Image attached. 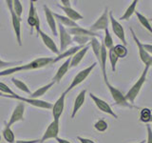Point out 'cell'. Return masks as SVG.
Here are the masks:
<instances>
[{
	"label": "cell",
	"instance_id": "5b68a950",
	"mask_svg": "<svg viewBox=\"0 0 152 143\" xmlns=\"http://www.w3.org/2000/svg\"><path fill=\"white\" fill-rule=\"evenodd\" d=\"M8 9L10 11V14H11L12 18V24L14 33H15V37L19 46H22V35H21V18H19L15 13H14L12 10V0H8L6 1Z\"/></svg>",
	"mask_w": 152,
	"mask_h": 143
},
{
	"label": "cell",
	"instance_id": "3957f363",
	"mask_svg": "<svg viewBox=\"0 0 152 143\" xmlns=\"http://www.w3.org/2000/svg\"><path fill=\"white\" fill-rule=\"evenodd\" d=\"M3 97H8V98H13V99H16L19 100L20 102L23 103H28L31 105L33 107H36V108H40V109H46V110H50L52 108V104L45 101V100H41V99H33V98H30V97H23L18 95L17 94H14V95H10V94H3L2 95Z\"/></svg>",
	"mask_w": 152,
	"mask_h": 143
},
{
	"label": "cell",
	"instance_id": "60d3db41",
	"mask_svg": "<svg viewBox=\"0 0 152 143\" xmlns=\"http://www.w3.org/2000/svg\"><path fill=\"white\" fill-rule=\"evenodd\" d=\"M77 139L81 143H95L92 139H89V138H85V137H81V136H77Z\"/></svg>",
	"mask_w": 152,
	"mask_h": 143
},
{
	"label": "cell",
	"instance_id": "7c38bea8",
	"mask_svg": "<svg viewBox=\"0 0 152 143\" xmlns=\"http://www.w3.org/2000/svg\"><path fill=\"white\" fill-rule=\"evenodd\" d=\"M58 27H59V36H60L59 52L61 54V52H64L66 50H68V47L72 44V37H71V35L66 32V29L63 25L58 24Z\"/></svg>",
	"mask_w": 152,
	"mask_h": 143
},
{
	"label": "cell",
	"instance_id": "83f0119b",
	"mask_svg": "<svg viewBox=\"0 0 152 143\" xmlns=\"http://www.w3.org/2000/svg\"><path fill=\"white\" fill-rule=\"evenodd\" d=\"M135 14L137 16V19L142 24V26L144 27L145 29H146V30L152 35V26H151V24H150L148 19H147L145 15H142V13H140L139 12H135Z\"/></svg>",
	"mask_w": 152,
	"mask_h": 143
},
{
	"label": "cell",
	"instance_id": "816d5d0a",
	"mask_svg": "<svg viewBox=\"0 0 152 143\" xmlns=\"http://www.w3.org/2000/svg\"><path fill=\"white\" fill-rule=\"evenodd\" d=\"M151 112H152V110H151Z\"/></svg>",
	"mask_w": 152,
	"mask_h": 143
},
{
	"label": "cell",
	"instance_id": "ffe728a7",
	"mask_svg": "<svg viewBox=\"0 0 152 143\" xmlns=\"http://www.w3.org/2000/svg\"><path fill=\"white\" fill-rule=\"evenodd\" d=\"M89 49V45H86L83 49H81L78 51L75 55H73L70 57V64H69V69L70 68H74V67H77L79 63L83 60L85 57L86 54L88 52V50Z\"/></svg>",
	"mask_w": 152,
	"mask_h": 143
},
{
	"label": "cell",
	"instance_id": "9c48e42d",
	"mask_svg": "<svg viewBox=\"0 0 152 143\" xmlns=\"http://www.w3.org/2000/svg\"><path fill=\"white\" fill-rule=\"evenodd\" d=\"M59 131H60L59 120H53L46 129L44 135L41 137V139H39V143H44L45 141L51 139V138H54L55 139L58 136Z\"/></svg>",
	"mask_w": 152,
	"mask_h": 143
},
{
	"label": "cell",
	"instance_id": "f1b7e54d",
	"mask_svg": "<svg viewBox=\"0 0 152 143\" xmlns=\"http://www.w3.org/2000/svg\"><path fill=\"white\" fill-rule=\"evenodd\" d=\"M12 82L14 85H15V87H16V88H18L20 91H22V92L28 94V95H30V94H31V90L28 89V87L27 86V84H26L25 82H23L22 80L17 79V78H15V77H12Z\"/></svg>",
	"mask_w": 152,
	"mask_h": 143
},
{
	"label": "cell",
	"instance_id": "836d02e7",
	"mask_svg": "<svg viewBox=\"0 0 152 143\" xmlns=\"http://www.w3.org/2000/svg\"><path fill=\"white\" fill-rule=\"evenodd\" d=\"M103 43H104V47L107 48V50L111 49L113 47V39H112L110 32L108 31V29H106V30H104V38L103 40Z\"/></svg>",
	"mask_w": 152,
	"mask_h": 143
},
{
	"label": "cell",
	"instance_id": "4dcf8cb0",
	"mask_svg": "<svg viewBox=\"0 0 152 143\" xmlns=\"http://www.w3.org/2000/svg\"><path fill=\"white\" fill-rule=\"evenodd\" d=\"M2 133H3L4 139L6 140L8 143H14L15 142V136H14V133L10 127L5 126V129L3 130Z\"/></svg>",
	"mask_w": 152,
	"mask_h": 143
},
{
	"label": "cell",
	"instance_id": "30bf717a",
	"mask_svg": "<svg viewBox=\"0 0 152 143\" xmlns=\"http://www.w3.org/2000/svg\"><path fill=\"white\" fill-rule=\"evenodd\" d=\"M108 22H109L108 10L107 8H106L104 12L102 13V15L90 26L88 30L92 32H96L97 31H104L106 29H108Z\"/></svg>",
	"mask_w": 152,
	"mask_h": 143
},
{
	"label": "cell",
	"instance_id": "4316f807",
	"mask_svg": "<svg viewBox=\"0 0 152 143\" xmlns=\"http://www.w3.org/2000/svg\"><path fill=\"white\" fill-rule=\"evenodd\" d=\"M90 46L94 52V55L96 56L98 61H100V55H101V42H99L97 37H91L90 38Z\"/></svg>",
	"mask_w": 152,
	"mask_h": 143
},
{
	"label": "cell",
	"instance_id": "8d00e7d4",
	"mask_svg": "<svg viewBox=\"0 0 152 143\" xmlns=\"http://www.w3.org/2000/svg\"><path fill=\"white\" fill-rule=\"evenodd\" d=\"M90 38L91 37H88V36H80V35H76L73 36L72 38V41L76 42L78 44V46H85L88 41H90Z\"/></svg>",
	"mask_w": 152,
	"mask_h": 143
},
{
	"label": "cell",
	"instance_id": "e0dca14e",
	"mask_svg": "<svg viewBox=\"0 0 152 143\" xmlns=\"http://www.w3.org/2000/svg\"><path fill=\"white\" fill-rule=\"evenodd\" d=\"M69 64H70V57L66 58V61H64V63L59 67L58 70H57L55 75L53 76V78H52V82L54 84L61 82L62 78L64 77L66 74L68 73V71L69 70Z\"/></svg>",
	"mask_w": 152,
	"mask_h": 143
},
{
	"label": "cell",
	"instance_id": "cb8c5ba5",
	"mask_svg": "<svg viewBox=\"0 0 152 143\" xmlns=\"http://www.w3.org/2000/svg\"><path fill=\"white\" fill-rule=\"evenodd\" d=\"M59 7L63 10V12L66 13V16L68 18H69L70 20L76 22L77 20H81V19H83L82 14L79 13L77 11H75L74 9H72V8H64V7H62L61 5Z\"/></svg>",
	"mask_w": 152,
	"mask_h": 143
},
{
	"label": "cell",
	"instance_id": "9a60e30c",
	"mask_svg": "<svg viewBox=\"0 0 152 143\" xmlns=\"http://www.w3.org/2000/svg\"><path fill=\"white\" fill-rule=\"evenodd\" d=\"M65 99H66V94L63 93L58 99L54 102V104H52V116H53V120H59L60 116H62L65 108Z\"/></svg>",
	"mask_w": 152,
	"mask_h": 143
},
{
	"label": "cell",
	"instance_id": "ee69618b",
	"mask_svg": "<svg viewBox=\"0 0 152 143\" xmlns=\"http://www.w3.org/2000/svg\"><path fill=\"white\" fill-rule=\"evenodd\" d=\"M61 3L62 7L64 8H71V4H70V1H69V0H61Z\"/></svg>",
	"mask_w": 152,
	"mask_h": 143
},
{
	"label": "cell",
	"instance_id": "d6a6232c",
	"mask_svg": "<svg viewBox=\"0 0 152 143\" xmlns=\"http://www.w3.org/2000/svg\"><path fill=\"white\" fill-rule=\"evenodd\" d=\"M113 51L115 52V55L118 56V58H124L127 55V49L126 48V46L124 45H116V46H113Z\"/></svg>",
	"mask_w": 152,
	"mask_h": 143
},
{
	"label": "cell",
	"instance_id": "4fadbf2b",
	"mask_svg": "<svg viewBox=\"0 0 152 143\" xmlns=\"http://www.w3.org/2000/svg\"><path fill=\"white\" fill-rule=\"evenodd\" d=\"M89 97L90 98H91L93 100V102L95 103V105H96V107L100 110L101 112L104 113V114H109V116H113L114 118H118V116L117 114L114 113V111L111 109V107L109 106V104L107 103L104 100L101 99V98H99L98 97H96L95 94H93L92 93H90L89 94Z\"/></svg>",
	"mask_w": 152,
	"mask_h": 143
},
{
	"label": "cell",
	"instance_id": "e575fe53",
	"mask_svg": "<svg viewBox=\"0 0 152 143\" xmlns=\"http://www.w3.org/2000/svg\"><path fill=\"white\" fill-rule=\"evenodd\" d=\"M12 10L14 13H15L19 18H21L22 13H23V6H22V3L19 1V0H13L12 1Z\"/></svg>",
	"mask_w": 152,
	"mask_h": 143
},
{
	"label": "cell",
	"instance_id": "44dd1931",
	"mask_svg": "<svg viewBox=\"0 0 152 143\" xmlns=\"http://www.w3.org/2000/svg\"><path fill=\"white\" fill-rule=\"evenodd\" d=\"M86 94H87V90H82L78 94L77 97H76L75 101L73 103V109H72V113H71V118L75 117L76 114L78 113V111L81 109V107L84 105L85 99H86Z\"/></svg>",
	"mask_w": 152,
	"mask_h": 143
},
{
	"label": "cell",
	"instance_id": "ba28073f",
	"mask_svg": "<svg viewBox=\"0 0 152 143\" xmlns=\"http://www.w3.org/2000/svg\"><path fill=\"white\" fill-rule=\"evenodd\" d=\"M27 21H28V24L31 28H35L36 35H39V32H41L40 19H39V16H38V14H37L36 8L34 7V2L33 1L30 2V9H28V14Z\"/></svg>",
	"mask_w": 152,
	"mask_h": 143
},
{
	"label": "cell",
	"instance_id": "f35d334b",
	"mask_svg": "<svg viewBox=\"0 0 152 143\" xmlns=\"http://www.w3.org/2000/svg\"><path fill=\"white\" fill-rule=\"evenodd\" d=\"M17 64H20V62H8V61H3L0 59V70L1 69H9L12 67L17 66Z\"/></svg>",
	"mask_w": 152,
	"mask_h": 143
},
{
	"label": "cell",
	"instance_id": "8992f818",
	"mask_svg": "<svg viewBox=\"0 0 152 143\" xmlns=\"http://www.w3.org/2000/svg\"><path fill=\"white\" fill-rule=\"evenodd\" d=\"M96 65H97V64L94 62L93 64H91L90 66H88V68H86V69H84V70H82V71H80L79 73L74 76V78H73L72 81H71V83L69 84V88L66 89L64 93L66 94L68 93H69L72 89H74V88L76 87V86H78L79 84H81L82 82H84V81L86 80V78H87L88 76L90 74V73H91L92 70L95 68V66H96Z\"/></svg>",
	"mask_w": 152,
	"mask_h": 143
},
{
	"label": "cell",
	"instance_id": "c3c4849f",
	"mask_svg": "<svg viewBox=\"0 0 152 143\" xmlns=\"http://www.w3.org/2000/svg\"><path fill=\"white\" fill-rule=\"evenodd\" d=\"M150 122H152V116H151V118H150Z\"/></svg>",
	"mask_w": 152,
	"mask_h": 143
},
{
	"label": "cell",
	"instance_id": "b9f144b4",
	"mask_svg": "<svg viewBox=\"0 0 152 143\" xmlns=\"http://www.w3.org/2000/svg\"><path fill=\"white\" fill-rule=\"evenodd\" d=\"M14 143H39V139H31V140H15Z\"/></svg>",
	"mask_w": 152,
	"mask_h": 143
},
{
	"label": "cell",
	"instance_id": "7bdbcfd3",
	"mask_svg": "<svg viewBox=\"0 0 152 143\" xmlns=\"http://www.w3.org/2000/svg\"><path fill=\"white\" fill-rule=\"evenodd\" d=\"M142 48L148 52L149 55H152V45L150 44H142Z\"/></svg>",
	"mask_w": 152,
	"mask_h": 143
},
{
	"label": "cell",
	"instance_id": "bcb514c9",
	"mask_svg": "<svg viewBox=\"0 0 152 143\" xmlns=\"http://www.w3.org/2000/svg\"><path fill=\"white\" fill-rule=\"evenodd\" d=\"M145 140H142V141H140V142H138V143H145Z\"/></svg>",
	"mask_w": 152,
	"mask_h": 143
},
{
	"label": "cell",
	"instance_id": "52a82bcc",
	"mask_svg": "<svg viewBox=\"0 0 152 143\" xmlns=\"http://www.w3.org/2000/svg\"><path fill=\"white\" fill-rule=\"evenodd\" d=\"M130 32L132 35V37L133 39H134L136 45H137V48H138V51H139V56H140V59L142 60V62L144 63L145 66H148V67H151L152 66V55H149L148 52H147L144 48H142V43L138 39V37L136 35L135 32L133 31V29L130 28Z\"/></svg>",
	"mask_w": 152,
	"mask_h": 143
},
{
	"label": "cell",
	"instance_id": "d590c367",
	"mask_svg": "<svg viewBox=\"0 0 152 143\" xmlns=\"http://www.w3.org/2000/svg\"><path fill=\"white\" fill-rule=\"evenodd\" d=\"M94 128L96 129V130L98 132H106L107 130V128H108V124L107 122L104 120V119H99L98 121L95 122L94 124Z\"/></svg>",
	"mask_w": 152,
	"mask_h": 143
},
{
	"label": "cell",
	"instance_id": "1f68e13d",
	"mask_svg": "<svg viewBox=\"0 0 152 143\" xmlns=\"http://www.w3.org/2000/svg\"><path fill=\"white\" fill-rule=\"evenodd\" d=\"M152 116L151 110L148 108H142L140 112V120L144 123H149Z\"/></svg>",
	"mask_w": 152,
	"mask_h": 143
},
{
	"label": "cell",
	"instance_id": "5bb4252c",
	"mask_svg": "<svg viewBox=\"0 0 152 143\" xmlns=\"http://www.w3.org/2000/svg\"><path fill=\"white\" fill-rule=\"evenodd\" d=\"M24 112H25V104L23 102H19L15 106V108H14L12 116L10 117V120L6 123V126L11 128V126H12L14 123H16L18 121H23Z\"/></svg>",
	"mask_w": 152,
	"mask_h": 143
},
{
	"label": "cell",
	"instance_id": "d4e9b609",
	"mask_svg": "<svg viewBox=\"0 0 152 143\" xmlns=\"http://www.w3.org/2000/svg\"><path fill=\"white\" fill-rule=\"evenodd\" d=\"M54 85V83L52 82H50V83H48V84H46V85H44V86H42V87H40L39 89H37L35 92H33V93H31L28 97H30V98H33V99H38L40 97H43L48 91H49L52 86Z\"/></svg>",
	"mask_w": 152,
	"mask_h": 143
},
{
	"label": "cell",
	"instance_id": "8fae6325",
	"mask_svg": "<svg viewBox=\"0 0 152 143\" xmlns=\"http://www.w3.org/2000/svg\"><path fill=\"white\" fill-rule=\"evenodd\" d=\"M108 16H109V21H110L111 24V28L112 31L119 39H120L123 42V45L126 46V35H125V30H124L123 26L119 23L115 18L113 16L112 12H108Z\"/></svg>",
	"mask_w": 152,
	"mask_h": 143
},
{
	"label": "cell",
	"instance_id": "f546056e",
	"mask_svg": "<svg viewBox=\"0 0 152 143\" xmlns=\"http://www.w3.org/2000/svg\"><path fill=\"white\" fill-rule=\"evenodd\" d=\"M107 57L109 59V62H110V65H111V70L113 73H115L116 71V65H117V62L119 60L118 56L115 55V52L113 51V47L111 49H109L108 52H107Z\"/></svg>",
	"mask_w": 152,
	"mask_h": 143
},
{
	"label": "cell",
	"instance_id": "7402d4cb",
	"mask_svg": "<svg viewBox=\"0 0 152 143\" xmlns=\"http://www.w3.org/2000/svg\"><path fill=\"white\" fill-rule=\"evenodd\" d=\"M84 47L85 46H74L72 48H69V49L66 50L64 52H61L58 56L55 57V58H53V63H56V62L60 61L61 59L65 58V57H68V58H69V57H71L73 55H75L78 51H80L81 49H83ZM53 63H52V64H53Z\"/></svg>",
	"mask_w": 152,
	"mask_h": 143
},
{
	"label": "cell",
	"instance_id": "ac0fdd59",
	"mask_svg": "<svg viewBox=\"0 0 152 143\" xmlns=\"http://www.w3.org/2000/svg\"><path fill=\"white\" fill-rule=\"evenodd\" d=\"M39 36L41 37V39H42L43 43L45 44V46L50 52H52L55 55H60V52L58 50V48H57V45L55 44V42L53 41V39L50 38V36H49L46 32H44L43 31H41L39 32Z\"/></svg>",
	"mask_w": 152,
	"mask_h": 143
},
{
	"label": "cell",
	"instance_id": "6da1fadb",
	"mask_svg": "<svg viewBox=\"0 0 152 143\" xmlns=\"http://www.w3.org/2000/svg\"><path fill=\"white\" fill-rule=\"evenodd\" d=\"M52 63H53V57H39V58H36L34 60L31 61L30 63H27L24 65H17V66L12 67V68L3 70L0 72V76L11 75L14 73H19V72H23V71L41 69Z\"/></svg>",
	"mask_w": 152,
	"mask_h": 143
},
{
	"label": "cell",
	"instance_id": "f6af8a7d",
	"mask_svg": "<svg viewBox=\"0 0 152 143\" xmlns=\"http://www.w3.org/2000/svg\"><path fill=\"white\" fill-rule=\"evenodd\" d=\"M55 140L58 142V143H71L70 141H69L68 139H64V138H62V137H59V136H57L55 138Z\"/></svg>",
	"mask_w": 152,
	"mask_h": 143
},
{
	"label": "cell",
	"instance_id": "f907efd6",
	"mask_svg": "<svg viewBox=\"0 0 152 143\" xmlns=\"http://www.w3.org/2000/svg\"><path fill=\"white\" fill-rule=\"evenodd\" d=\"M151 20H152V18H151Z\"/></svg>",
	"mask_w": 152,
	"mask_h": 143
},
{
	"label": "cell",
	"instance_id": "277c9868",
	"mask_svg": "<svg viewBox=\"0 0 152 143\" xmlns=\"http://www.w3.org/2000/svg\"><path fill=\"white\" fill-rule=\"evenodd\" d=\"M104 83H106L109 93H110L111 97H112L114 102H115L116 105H119V106H122V107H126V108H129V109L136 108L135 106H133L132 104H130L127 101L125 97V94H123V93L120 90H118L117 88L114 87V86H112L110 83L108 82V81H106Z\"/></svg>",
	"mask_w": 152,
	"mask_h": 143
},
{
	"label": "cell",
	"instance_id": "74e56055",
	"mask_svg": "<svg viewBox=\"0 0 152 143\" xmlns=\"http://www.w3.org/2000/svg\"><path fill=\"white\" fill-rule=\"evenodd\" d=\"M0 93L3 94H10V95H14L16 94L9 87L7 84H5L0 81Z\"/></svg>",
	"mask_w": 152,
	"mask_h": 143
},
{
	"label": "cell",
	"instance_id": "681fc988",
	"mask_svg": "<svg viewBox=\"0 0 152 143\" xmlns=\"http://www.w3.org/2000/svg\"><path fill=\"white\" fill-rule=\"evenodd\" d=\"M0 140H1V136H0Z\"/></svg>",
	"mask_w": 152,
	"mask_h": 143
},
{
	"label": "cell",
	"instance_id": "7dc6e473",
	"mask_svg": "<svg viewBox=\"0 0 152 143\" xmlns=\"http://www.w3.org/2000/svg\"><path fill=\"white\" fill-rule=\"evenodd\" d=\"M2 95H3V94H1V93H0V97H2Z\"/></svg>",
	"mask_w": 152,
	"mask_h": 143
},
{
	"label": "cell",
	"instance_id": "d6986e66",
	"mask_svg": "<svg viewBox=\"0 0 152 143\" xmlns=\"http://www.w3.org/2000/svg\"><path fill=\"white\" fill-rule=\"evenodd\" d=\"M69 35H73L74 36L76 35H80V36H88V37H97L99 36L98 33L96 32H90L88 29H85V28H82L80 26H77V27H74V28H69L68 30H66Z\"/></svg>",
	"mask_w": 152,
	"mask_h": 143
},
{
	"label": "cell",
	"instance_id": "2e32d148",
	"mask_svg": "<svg viewBox=\"0 0 152 143\" xmlns=\"http://www.w3.org/2000/svg\"><path fill=\"white\" fill-rule=\"evenodd\" d=\"M43 8H44L47 23H48V25H49V27L50 29L52 35H53L54 36H57V35H58V32H57V25H56V20H55V18L53 16V12H52L46 4H44Z\"/></svg>",
	"mask_w": 152,
	"mask_h": 143
},
{
	"label": "cell",
	"instance_id": "603a6c76",
	"mask_svg": "<svg viewBox=\"0 0 152 143\" xmlns=\"http://www.w3.org/2000/svg\"><path fill=\"white\" fill-rule=\"evenodd\" d=\"M53 16L55 18V20H57L59 22V24L63 25L64 27H69V28H74V27H77L79 26L77 23L70 20L69 18H68L66 15H61V14H58L56 13H53Z\"/></svg>",
	"mask_w": 152,
	"mask_h": 143
},
{
	"label": "cell",
	"instance_id": "7a4b0ae2",
	"mask_svg": "<svg viewBox=\"0 0 152 143\" xmlns=\"http://www.w3.org/2000/svg\"><path fill=\"white\" fill-rule=\"evenodd\" d=\"M150 67L148 66H145V70L144 72L142 73L141 76L139 77V79H138L135 84L132 86V87L129 89V91L126 93V94H125V97L126 99L127 100L128 102H130V104H133L135 101L136 97H138V94H139L140 91L142 87V85L145 84V80H146V76H147V73H148V70H149Z\"/></svg>",
	"mask_w": 152,
	"mask_h": 143
},
{
	"label": "cell",
	"instance_id": "484cf974",
	"mask_svg": "<svg viewBox=\"0 0 152 143\" xmlns=\"http://www.w3.org/2000/svg\"><path fill=\"white\" fill-rule=\"evenodd\" d=\"M137 4H138V0H134V1H132L131 4L128 6V8L126 10V12L124 13V14L120 17V20H128V19L132 16V14L135 13Z\"/></svg>",
	"mask_w": 152,
	"mask_h": 143
},
{
	"label": "cell",
	"instance_id": "ab89813d",
	"mask_svg": "<svg viewBox=\"0 0 152 143\" xmlns=\"http://www.w3.org/2000/svg\"><path fill=\"white\" fill-rule=\"evenodd\" d=\"M146 131H147V140L146 143H152V129L149 124L146 125Z\"/></svg>",
	"mask_w": 152,
	"mask_h": 143
}]
</instances>
